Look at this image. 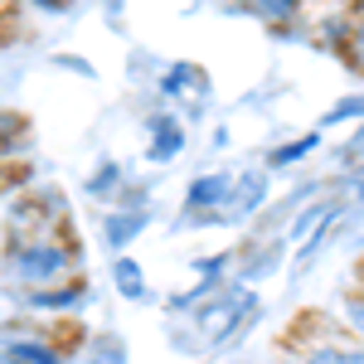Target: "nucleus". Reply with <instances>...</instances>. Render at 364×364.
Returning <instances> with one entry per match:
<instances>
[{
	"mask_svg": "<svg viewBox=\"0 0 364 364\" xmlns=\"http://www.w3.org/2000/svg\"><path fill=\"white\" fill-rule=\"evenodd\" d=\"M0 272L20 291H44L58 282L78 277V243H73V219L54 233H29V238H5Z\"/></svg>",
	"mask_w": 364,
	"mask_h": 364,
	"instance_id": "f257e3e1",
	"label": "nucleus"
},
{
	"mask_svg": "<svg viewBox=\"0 0 364 364\" xmlns=\"http://www.w3.org/2000/svg\"><path fill=\"white\" fill-rule=\"evenodd\" d=\"M257 311H262V296H257L252 287H243V282H228L219 296H209V301L199 311H190V316H195L199 345H204V350H224V345H233V340L252 326Z\"/></svg>",
	"mask_w": 364,
	"mask_h": 364,
	"instance_id": "f03ea898",
	"label": "nucleus"
},
{
	"mask_svg": "<svg viewBox=\"0 0 364 364\" xmlns=\"http://www.w3.org/2000/svg\"><path fill=\"white\" fill-rule=\"evenodd\" d=\"M345 219H350V204H345L340 190H336V195H326V199L301 204V209L291 214V224L282 228V238H287V248H296V262H311L316 252L336 238V224H345Z\"/></svg>",
	"mask_w": 364,
	"mask_h": 364,
	"instance_id": "7ed1b4c3",
	"label": "nucleus"
},
{
	"mask_svg": "<svg viewBox=\"0 0 364 364\" xmlns=\"http://www.w3.org/2000/svg\"><path fill=\"white\" fill-rule=\"evenodd\" d=\"M287 364H364V345H355L336 321H311L306 331H291Z\"/></svg>",
	"mask_w": 364,
	"mask_h": 364,
	"instance_id": "20e7f679",
	"label": "nucleus"
},
{
	"mask_svg": "<svg viewBox=\"0 0 364 364\" xmlns=\"http://www.w3.org/2000/svg\"><path fill=\"white\" fill-rule=\"evenodd\" d=\"M209 97H214V87H209V73L199 63H166L156 78V102H166V112H175L180 122L199 117L209 107Z\"/></svg>",
	"mask_w": 364,
	"mask_h": 364,
	"instance_id": "39448f33",
	"label": "nucleus"
},
{
	"mask_svg": "<svg viewBox=\"0 0 364 364\" xmlns=\"http://www.w3.org/2000/svg\"><path fill=\"white\" fill-rule=\"evenodd\" d=\"M233 190H238V175L233 170H204L185 185V224H224L228 204H233Z\"/></svg>",
	"mask_w": 364,
	"mask_h": 364,
	"instance_id": "423d86ee",
	"label": "nucleus"
},
{
	"mask_svg": "<svg viewBox=\"0 0 364 364\" xmlns=\"http://www.w3.org/2000/svg\"><path fill=\"white\" fill-rule=\"evenodd\" d=\"M146 224H151V199L136 195V190H127V195H122L112 209L102 214V243L122 257V252H127L141 233H146Z\"/></svg>",
	"mask_w": 364,
	"mask_h": 364,
	"instance_id": "0eeeda50",
	"label": "nucleus"
},
{
	"mask_svg": "<svg viewBox=\"0 0 364 364\" xmlns=\"http://www.w3.org/2000/svg\"><path fill=\"white\" fill-rule=\"evenodd\" d=\"M185 141H190V122H180L175 112H151L146 117V161L151 166H170L180 151H185Z\"/></svg>",
	"mask_w": 364,
	"mask_h": 364,
	"instance_id": "6e6552de",
	"label": "nucleus"
},
{
	"mask_svg": "<svg viewBox=\"0 0 364 364\" xmlns=\"http://www.w3.org/2000/svg\"><path fill=\"white\" fill-rule=\"evenodd\" d=\"M267 199H272V180H267V170H262V166L238 170V190H233V204H228L224 224H243V219H252V214H262Z\"/></svg>",
	"mask_w": 364,
	"mask_h": 364,
	"instance_id": "1a4fd4ad",
	"label": "nucleus"
},
{
	"mask_svg": "<svg viewBox=\"0 0 364 364\" xmlns=\"http://www.w3.org/2000/svg\"><path fill=\"white\" fill-rule=\"evenodd\" d=\"M0 360H15V364H73V355H68L63 345H54L49 336L20 331V336L0 340Z\"/></svg>",
	"mask_w": 364,
	"mask_h": 364,
	"instance_id": "9d476101",
	"label": "nucleus"
},
{
	"mask_svg": "<svg viewBox=\"0 0 364 364\" xmlns=\"http://www.w3.org/2000/svg\"><path fill=\"white\" fill-rule=\"evenodd\" d=\"M92 296V287L83 277L73 282H58V287H44V291H25V306L29 311H54V316H78Z\"/></svg>",
	"mask_w": 364,
	"mask_h": 364,
	"instance_id": "9b49d317",
	"label": "nucleus"
},
{
	"mask_svg": "<svg viewBox=\"0 0 364 364\" xmlns=\"http://www.w3.org/2000/svg\"><path fill=\"white\" fill-rule=\"evenodd\" d=\"M127 190H132V185H127V166H122V161H112V156H102L97 166L87 170V180H83V195L87 199H102L107 209H112Z\"/></svg>",
	"mask_w": 364,
	"mask_h": 364,
	"instance_id": "f8f14e48",
	"label": "nucleus"
},
{
	"mask_svg": "<svg viewBox=\"0 0 364 364\" xmlns=\"http://www.w3.org/2000/svg\"><path fill=\"white\" fill-rule=\"evenodd\" d=\"M107 277H112L117 296H127V301H151V282H146V267H141L132 252H122L107 262Z\"/></svg>",
	"mask_w": 364,
	"mask_h": 364,
	"instance_id": "ddd939ff",
	"label": "nucleus"
},
{
	"mask_svg": "<svg viewBox=\"0 0 364 364\" xmlns=\"http://www.w3.org/2000/svg\"><path fill=\"white\" fill-rule=\"evenodd\" d=\"M336 326L355 345H364V287H345L336 296Z\"/></svg>",
	"mask_w": 364,
	"mask_h": 364,
	"instance_id": "4468645a",
	"label": "nucleus"
},
{
	"mask_svg": "<svg viewBox=\"0 0 364 364\" xmlns=\"http://www.w3.org/2000/svg\"><path fill=\"white\" fill-rule=\"evenodd\" d=\"M316 146H321V132H306V136L282 141V146H272V151L262 156V170H291V166H301Z\"/></svg>",
	"mask_w": 364,
	"mask_h": 364,
	"instance_id": "2eb2a0df",
	"label": "nucleus"
},
{
	"mask_svg": "<svg viewBox=\"0 0 364 364\" xmlns=\"http://www.w3.org/2000/svg\"><path fill=\"white\" fill-rule=\"evenodd\" d=\"M248 15H257L262 25L282 29V25H296L301 20V0H262V5H248Z\"/></svg>",
	"mask_w": 364,
	"mask_h": 364,
	"instance_id": "dca6fc26",
	"label": "nucleus"
},
{
	"mask_svg": "<svg viewBox=\"0 0 364 364\" xmlns=\"http://www.w3.org/2000/svg\"><path fill=\"white\" fill-rule=\"evenodd\" d=\"M25 136H29V122L20 112H5L0 107V156H15L25 146Z\"/></svg>",
	"mask_w": 364,
	"mask_h": 364,
	"instance_id": "f3484780",
	"label": "nucleus"
},
{
	"mask_svg": "<svg viewBox=\"0 0 364 364\" xmlns=\"http://www.w3.org/2000/svg\"><path fill=\"white\" fill-rule=\"evenodd\" d=\"M83 360H87V364H127L132 355H127V345H122L117 336H97L92 345H87Z\"/></svg>",
	"mask_w": 364,
	"mask_h": 364,
	"instance_id": "a211bd4d",
	"label": "nucleus"
},
{
	"mask_svg": "<svg viewBox=\"0 0 364 364\" xmlns=\"http://www.w3.org/2000/svg\"><path fill=\"white\" fill-rule=\"evenodd\" d=\"M340 122H360L364 127V92H350V97H340L336 107H326L321 127H340Z\"/></svg>",
	"mask_w": 364,
	"mask_h": 364,
	"instance_id": "6ab92c4d",
	"label": "nucleus"
},
{
	"mask_svg": "<svg viewBox=\"0 0 364 364\" xmlns=\"http://www.w3.org/2000/svg\"><path fill=\"white\" fill-rule=\"evenodd\" d=\"M355 277H360V282H355V287H364V257H360V267H355Z\"/></svg>",
	"mask_w": 364,
	"mask_h": 364,
	"instance_id": "aec40b11",
	"label": "nucleus"
},
{
	"mask_svg": "<svg viewBox=\"0 0 364 364\" xmlns=\"http://www.w3.org/2000/svg\"><path fill=\"white\" fill-rule=\"evenodd\" d=\"M0 364H15V360H0Z\"/></svg>",
	"mask_w": 364,
	"mask_h": 364,
	"instance_id": "412c9836",
	"label": "nucleus"
}]
</instances>
